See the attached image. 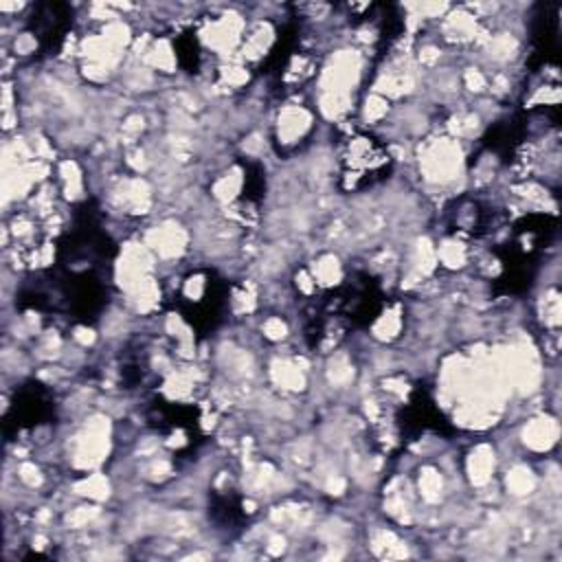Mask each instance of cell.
Listing matches in <instances>:
<instances>
[{
	"label": "cell",
	"mask_w": 562,
	"mask_h": 562,
	"mask_svg": "<svg viewBox=\"0 0 562 562\" xmlns=\"http://www.w3.org/2000/svg\"><path fill=\"white\" fill-rule=\"evenodd\" d=\"M386 149L371 136L358 134L347 138L340 151V176L347 189H362L382 178L389 169Z\"/></svg>",
	"instance_id": "obj_1"
}]
</instances>
